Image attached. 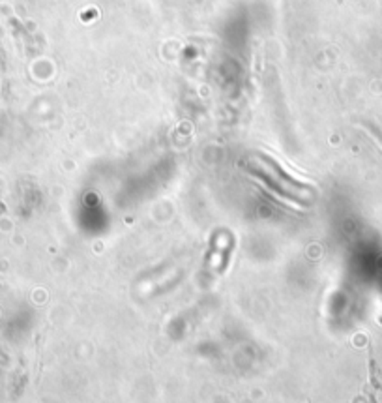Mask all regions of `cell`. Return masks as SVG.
Returning a JSON list of instances; mask_svg holds the SVG:
<instances>
[{
  "label": "cell",
  "mask_w": 382,
  "mask_h": 403,
  "mask_svg": "<svg viewBox=\"0 0 382 403\" xmlns=\"http://www.w3.org/2000/svg\"><path fill=\"white\" fill-rule=\"evenodd\" d=\"M252 171L255 173L257 177H261L267 184H270L276 192L283 193L289 199H294V201L300 203H307L311 199L313 193L309 188L300 184V182L294 180L292 177H289L282 167L276 165L268 158H252Z\"/></svg>",
  "instance_id": "1"
}]
</instances>
